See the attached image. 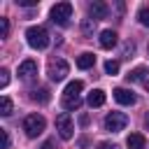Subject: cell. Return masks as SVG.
<instances>
[{"mask_svg":"<svg viewBox=\"0 0 149 149\" xmlns=\"http://www.w3.org/2000/svg\"><path fill=\"white\" fill-rule=\"evenodd\" d=\"M81 88H84V84L79 81V79H74V81H70L68 86H65V91H63V109H68V112H72V109H79V105H81Z\"/></svg>","mask_w":149,"mask_h":149,"instance_id":"obj_1","label":"cell"},{"mask_svg":"<svg viewBox=\"0 0 149 149\" xmlns=\"http://www.w3.org/2000/svg\"><path fill=\"white\" fill-rule=\"evenodd\" d=\"M26 40H28V44H30L33 49H47L49 42H51L47 28H42V26H30V28L26 30Z\"/></svg>","mask_w":149,"mask_h":149,"instance_id":"obj_2","label":"cell"},{"mask_svg":"<svg viewBox=\"0 0 149 149\" xmlns=\"http://www.w3.org/2000/svg\"><path fill=\"white\" fill-rule=\"evenodd\" d=\"M49 16H51L54 23H58V26H68V21L72 19V5H70V2H56V5L51 7Z\"/></svg>","mask_w":149,"mask_h":149,"instance_id":"obj_3","label":"cell"},{"mask_svg":"<svg viewBox=\"0 0 149 149\" xmlns=\"http://www.w3.org/2000/svg\"><path fill=\"white\" fill-rule=\"evenodd\" d=\"M44 126H47V121H44L42 114H28V116L23 119V130H26L28 137H37V135L44 130Z\"/></svg>","mask_w":149,"mask_h":149,"instance_id":"obj_4","label":"cell"},{"mask_svg":"<svg viewBox=\"0 0 149 149\" xmlns=\"http://www.w3.org/2000/svg\"><path fill=\"white\" fill-rule=\"evenodd\" d=\"M70 72V65L63 61V58H51L49 61V77L51 81H63Z\"/></svg>","mask_w":149,"mask_h":149,"instance_id":"obj_5","label":"cell"},{"mask_svg":"<svg viewBox=\"0 0 149 149\" xmlns=\"http://www.w3.org/2000/svg\"><path fill=\"white\" fill-rule=\"evenodd\" d=\"M126 123H128V116H126L123 112H109V114L105 116V130H109V133L123 130Z\"/></svg>","mask_w":149,"mask_h":149,"instance_id":"obj_6","label":"cell"},{"mask_svg":"<svg viewBox=\"0 0 149 149\" xmlns=\"http://www.w3.org/2000/svg\"><path fill=\"white\" fill-rule=\"evenodd\" d=\"M56 130H58V135H61L63 140H70V137H72L74 126H72V119H70L68 112H63V114L56 116Z\"/></svg>","mask_w":149,"mask_h":149,"instance_id":"obj_7","label":"cell"},{"mask_svg":"<svg viewBox=\"0 0 149 149\" xmlns=\"http://www.w3.org/2000/svg\"><path fill=\"white\" fill-rule=\"evenodd\" d=\"M35 74H37V63H35L33 58H28V61H23V63L19 65V77H21L23 81H30Z\"/></svg>","mask_w":149,"mask_h":149,"instance_id":"obj_8","label":"cell"},{"mask_svg":"<svg viewBox=\"0 0 149 149\" xmlns=\"http://www.w3.org/2000/svg\"><path fill=\"white\" fill-rule=\"evenodd\" d=\"M109 14V7L105 5V2H100V0H93L91 5H88V16L93 19V21H98V19H105Z\"/></svg>","mask_w":149,"mask_h":149,"instance_id":"obj_9","label":"cell"},{"mask_svg":"<svg viewBox=\"0 0 149 149\" xmlns=\"http://www.w3.org/2000/svg\"><path fill=\"white\" fill-rule=\"evenodd\" d=\"M114 100L119 102V105H135V93L133 91H128V88H123V86H119V88H114Z\"/></svg>","mask_w":149,"mask_h":149,"instance_id":"obj_10","label":"cell"},{"mask_svg":"<svg viewBox=\"0 0 149 149\" xmlns=\"http://www.w3.org/2000/svg\"><path fill=\"white\" fill-rule=\"evenodd\" d=\"M126 147L128 149H147V140L142 133H130L126 137Z\"/></svg>","mask_w":149,"mask_h":149,"instance_id":"obj_11","label":"cell"},{"mask_svg":"<svg viewBox=\"0 0 149 149\" xmlns=\"http://www.w3.org/2000/svg\"><path fill=\"white\" fill-rule=\"evenodd\" d=\"M116 42H119V35L114 30H102L100 33V47L102 49H112V47H116Z\"/></svg>","mask_w":149,"mask_h":149,"instance_id":"obj_12","label":"cell"},{"mask_svg":"<svg viewBox=\"0 0 149 149\" xmlns=\"http://www.w3.org/2000/svg\"><path fill=\"white\" fill-rule=\"evenodd\" d=\"M95 65V54H91V51H84L79 58H77V68L79 70H88V68H93Z\"/></svg>","mask_w":149,"mask_h":149,"instance_id":"obj_13","label":"cell"},{"mask_svg":"<svg viewBox=\"0 0 149 149\" xmlns=\"http://www.w3.org/2000/svg\"><path fill=\"white\" fill-rule=\"evenodd\" d=\"M30 100H35V102H40V105H44V102H49L51 100V93H49V88H35L33 93H30Z\"/></svg>","mask_w":149,"mask_h":149,"instance_id":"obj_14","label":"cell"},{"mask_svg":"<svg viewBox=\"0 0 149 149\" xmlns=\"http://www.w3.org/2000/svg\"><path fill=\"white\" fill-rule=\"evenodd\" d=\"M86 100H88V105H91V107H100V105L105 102V91L95 88V91H91V93H88V98H86Z\"/></svg>","mask_w":149,"mask_h":149,"instance_id":"obj_15","label":"cell"},{"mask_svg":"<svg viewBox=\"0 0 149 149\" xmlns=\"http://www.w3.org/2000/svg\"><path fill=\"white\" fill-rule=\"evenodd\" d=\"M144 77H147V70H144V68H135V70H130V72L126 74L128 81H144Z\"/></svg>","mask_w":149,"mask_h":149,"instance_id":"obj_16","label":"cell"},{"mask_svg":"<svg viewBox=\"0 0 149 149\" xmlns=\"http://www.w3.org/2000/svg\"><path fill=\"white\" fill-rule=\"evenodd\" d=\"M0 114H2V116H9V114H12V100H9L7 95L0 98Z\"/></svg>","mask_w":149,"mask_h":149,"instance_id":"obj_17","label":"cell"},{"mask_svg":"<svg viewBox=\"0 0 149 149\" xmlns=\"http://www.w3.org/2000/svg\"><path fill=\"white\" fill-rule=\"evenodd\" d=\"M137 21H140L144 28H149V7H142V9L137 12Z\"/></svg>","mask_w":149,"mask_h":149,"instance_id":"obj_18","label":"cell"},{"mask_svg":"<svg viewBox=\"0 0 149 149\" xmlns=\"http://www.w3.org/2000/svg\"><path fill=\"white\" fill-rule=\"evenodd\" d=\"M93 26H95L93 19H84V23H81V33H84V35H91V33H93Z\"/></svg>","mask_w":149,"mask_h":149,"instance_id":"obj_19","label":"cell"},{"mask_svg":"<svg viewBox=\"0 0 149 149\" xmlns=\"http://www.w3.org/2000/svg\"><path fill=\"white\" fill-rule=\"evenodd\" d=\"M105 72H107V74H116V72H119V63H116V61H107V63H105Z\"/></svg>","mask_w":149,"mask_h":149,"instance_id":"obj_20","label":"cell"},{"mask_svg":"<svg viewBox=\"0 0 149 149\" xmlns=\"http://www.w3.org/2000/svg\"><path fill=\"white\" fill-rule=\"evenodd\" d=\"M7 84H9V70H5V68H2V70H0V86L5 88Z\"/></svg>","mask_w":149,"mask_h":149,"instance_id":"obj_21","label":"cell"},{"mask_svg":"<svg viewBox=\"0 0 149 149\" xmlns=\"http://www.w3.org/2000/svg\"><path fill=\"white\" fill-rule=\"evenodd\" d=\"M133 51H135V44H133V42H126V44H123V56H126V58H130V54H133Z\"/></svg>","mask_w":149,"mask_h":149,"instance_id":"obj_22","label":"cell"},{"mask_svg":"<svg viewBox=\"0 0 149 149\" xmlns=\"http://www.w3.org/2000/svg\"><path fill=\"white\" fill-rule=\"evenodd\" d=\"M0 135H2V149H9V133L5 128H0Z\"/></svg>","mask_w":149,"mask_h":149,"instance_id":"obj_23","label":"cell"},{"mask_svg":"<svg viewBox=\"0 0 149 149\" xmlns=\"http://www.w3.org/2000/svg\"><path fill=\"white\" fill-rule=\"evenodd\" d=\"M37 2H40V0H16L19 7H35Z\"/></svg>","mask_w":149,"mask_h":149,"instance_id":"obj_24","label":"cell"},{"mask_svg":"<svg viewBox=\"0 0 149 149\" xmlns=\"http://www.w3.org/2000/svg\"><path fill=\"white\" fill-rule=\"evenodd\" d=\"M0 28H2V37L9 35V21L7 19H0Z\"/></svg>","mask_w":149,"mask_h":149,"instance_id":"obj_25","label":"cell"},{"mask_svg":"<svg viewBox=\"0 0 149 149\" xmlns=\"http://www.w3.org/2000/svg\"><path fill=\"white\" fill-rule=\"evenodd\" d=\"M98 149H119V147H116L114 142H100V144H98Z\"/></svg>","mask_w":149,"mask_h":149,"instance_id":"obj_26","label":"cell"},{"mask_svg":"<svg viewBox=\"0 0 149 149\" xmlns=\"http://www.w3.org/2000/svg\"><path fill=\"white\" fill-rule=\"evenodd\" d=\"M40 149H56V140H47V142H44Z\"/></svg>","mask_w":149,"mask_h":149,"instance_id":"obj_27","label":"cell"},{"mask_svg":"<svg viewBox=\"0 0 149 149\" xmlns=\"http://www.w3.org/2000/svg\"><path fill=\"white\" fill-rule=\"evenodd\" d=\"M79 123H81V126H88V116L81 114V116H79Z\"/></svg>","mask_w":149,"mask_h":149,"instance_id":"obj_28","label":"cell"},{"mask_svg":"<svg viewBox=\"0 0 149 149\" xmlns=\"http://www.w3.org/2000/svg\"><path fill=\"white\" fill-rule=\"evenodd\" d=\"M142 84H144V88L149 91V72H147V77H144V81H142Z\"/></svg>","mask_w":149,"mask_h":149,"instance_id":"obj_29","label":"cell"},{"mask_svg":"<svg viewBox=\"0 0 149 149\" xmlns=\"http://www.w3.org/2000/svg\"><path fill=\"white\" fill-rule=\"evenodd\" d=\"M147 123H149V114H147Z\"/></svg>","mask_w":149,"mask_h":149,"instance_id":"obj_30","label":"cell"}]
</instances>
